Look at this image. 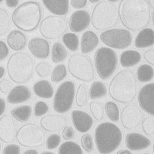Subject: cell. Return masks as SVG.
<instances>
[{
	"instance_id": "d6a6232c",
	"label": "cell",
	"mask_w": 154,
	"mask_h": 154,
	"mask_svg": "<svg viewBox=\"0 0 154 154\" xmlns=\"http://www.w3.org/2000/svg\"><path fill=\"white\" fill-rule=\"evenodd\" d=\"M62 41L70 51H76L79 50V38L75 33L67 32L64 34L62 36Z\"/></svg>"
},
{
	"instance_id": "681fc988",
	"label": "cell",
	"mask_w": 154,
	"mask_h": 154,
	"mask_svg": "<svg viewBox=\"0 0 154 154\" xmlns=\"http://www.w3.org/2000/svg\"><path fill=\"white\" fill-rule=\"evenodd\" d=\"M143 57L149 64L154 65V50H148L144 52Z\"/></svg>"
},
{
	"instance_id": "e575fe53",
	"label": "cell",
	"mask_w": 154,
	"mask_h": 154,
	"mask_svg": "<svg viewBox=\"0 0 154 154\" xmlns=\"http://www.w3.org/2000/svg\"><path fill=\"white\" fill-rule=\"evenodd\" d=\"M105 111L107 117L113 122H117L119 120L120 113L117 105L113 101H107L105 104Z\"/></svg>"
},
{
	"instance_id": "6125c7cd",
	"label": "cell",
	"mask_w": 154,
	"mask_h": 154,
	"mask_svg": "<svg viewBox=\"0 0 154 154\" xmlns=\"http://www.w3.org/2000/svg\"><path fill=\"white\" fill-rule=\"evenodd\" d=\"M1 151H2V144L1 143H0V153H1Z\"/></svg>"
},
{
	"instance_id": "3957f363",
	"label": "cell",
	"mask_w": 154,
	"mask_h": 154,
	"mask_svg": "<svg viewBox=\"0 0 154 154\" xmlns=\"http://www.w3.org/2000/svg\"><path fill=\"white\" fill-rule=\"evenodd\" d=\"M109 92L112 99L119 103L132 101L137 93V82L134 72L127 69L119 72L109 84Z\"/></svg>"
},
{
	"instance_id": "ee69618b",
	"label": "cell",
	"mask_w": 154,
	"mask_h": 154,
	"mask_svg": "<svg viewBox=\"0 0 154 154\" xmlns=\"http://www.w3.org/2000/svg\"><path fill=\"white\" fill-rule=\"evenodd\" d=\"M21 149L17 144H9L6 146L3 149V154H20Z\"/></svg>"
},
{
	"instance_id": "4fadbf2b",
	"label": "cell",
	"mask_w": 154,
	"mask_h": 154,
	"mask_svg": "<svg viewBox=\"0 0 154 154\" xmlns=\"http://www.w3.org/2000/svg\"><path fill=\"white\" fill-rule=\"evenodd\" d=\"M142 117V112L137 106L127 105L123 107L121 112L122 125L128 130H132L140 123Z\"/></svg>"
},
{
	"instance_id": "e7e4bbea",
	"label": "cell",
	"mask_w": 154,
	"mask_h": 154,
	"mask_svg": "<svg viewBox=\"0 0 154 154\" xmlns=\"http://www.w3.org/2000/svg\"><path fill=\"white\" fill-rule=\"evenodd\" d=\"M143 154H150V153H143Z\"/></svg>"
},
{
	"instance_id": "91938a15",
	"label": "cell",
	"mask_w": 154,
	"mask_h": 154,
	"mask_svg": "<svg viewBox=\"0 0 154 154\" xmlns=\"http://www.w3.org/2000/svg\"><path fill=\"white\" fill-rule=\"evenodd\" d=\"M152 22H153V26H154V11L152 13Z\"/></svg>"
},
{
	"instance_id": "44dd1931",
	"label": "cell",
	"mask_w": 154,
	"mask_h": 154,
	"mask_svg": "<svg viewBox=\"0 0 154 154\" xmlns=\"http://www.w3.org/2000/svg\"><path fill=\"white\" fill-rule=\"evenodd\" d=\"M31 96L32 93L27 86L19 85L14 87L9 92L7 101L11 104H19L29 100Z\"/></svg>"
},
{
	"instance_id": "94428289",
	"label": "cell",
	"mask_w": 154,
	"mask_h": 154,
	"mask_svg": "<svg viewBox=\"0 0 154 154\" xmlns=\"http://www.w3.org/2000/svg\"><path fill=\"white\" fill-rule=\"evenodd\" d=\"M107 1L109 2H117L119 1V0H107Z\"/></svg>"
},
{
	"instance_id": "484cf974",
	"label": "cell",
	"mask_w": 154,
	"mask_h": 154,
	"mask_svg": "<svg viewBox=\"0 0 154 154\" xmlns=\"http://www.w3.org/2000/svg\"><path fill=\"white\" fill-rule=\"evenodd\" d=\"M135 47L146 48L154 45V30L149 28L142 29L136 37Z\"/></svg>"
},
{
	"instance_id": "03108f58",
	"label": "cell",
	"mask_w": 154,
	"mask_h": 154,
	"mask_svg": "<svg viewBox=\"0 0 154 154\" xmlns=\"http://www.w3.org/2000/svg\"><path fill=\"white\" fill-rule=\"evenodd\" d=\"M153 152H154V146H153Z\"/></svg>"
},
{
	"instance_id": "e0dca14e",
	"label": "cell",
	"mask_w": 154,
	"mask_h": 154,
	"mask_svg": "<svg viewBox=\"0 0 154 154\" xmlns=\"http://www.w3.org/2000/svg\"><path fill=\"white\" fill-rule=\"evenodd\" d=\"M27 45L31 54L37 59H46L50 55V44L46 39L34 37L30 39Z\"/></svg>"
},
{
	"instance_id": "f6af8a7d",
	"label": "cell",
	"mask_w": 154,
	"mask_h": 154,
	"mask_svg": "<svg viewBox=\"0 0 154 154\" xmlns=\"http://www.w3.org/2000/svg\"><path fill=\"white\" fill-rule=\"evenodd\" d=\"M13 85L10 80L7 79H3L0 81V91L3 94H8L11 90Z\"/></svg>"
},
{
	"instance_id": "f1b7e54d",
	"label": "cell",
	"mask_w": 154,
	"mask_h": 154,
	"mask_svg": "<svg viewBox=\"0 0 154 154\" xmlns=\"http://www.w3.org/2000/svg\"><path fill=\"white\" fill-rule=\"evenodd\" d=\"M66 48L60 42H55L51 49V59L55 63L64 61L68 57Z\"/></svg>"
},
{
	"instance_id": "603a6c76",
	"label": "cell",
	"mask_w": 154,
	"mask_h": 154,
	"mask_svg": "<svg viewBox=\"0 0 154 154\" xmlns=\"http://www.w3.org/2000/svg\"><path fill=\"white\" fill-rule=\"evenodd\" d=\"M99 44V38L92 30L84 32L80 41V50L83 54H89L95 50Z\"/></svg>"
},
{
	"instance_id": "52a82bcc",
	"label": "cell",
	"mask_w": 154,
	"mask_h": 154,
	"mask_svg": "<svg viewBox=\"0 0 154 154\" xmlns=\"http://www.w3.org/2000/svg\"><path fill=\"white\" fill-rule=\"evenodd\" d=\"M67 66L70 74L80 81L89 82L95 78V69L92 60L82 54L71 55Z\"/></svg>"
},
{
	"instance_id": "7dc6e473",
	"label": "cell",
	"mask_w": 154,
	"mask_h": 154,
	"mask_svg": "<svg viewBox=\"0 0 154 154\" xmlns=\"http://www.w3.org/2000/svg\"><path fill=\"white\" fill-rule=\"evenodd\" d=\"M9 53V48L5 42L0 40V61L8 57Z\"/></svg>"
},
{
	"instance_id": "7a4b0ae2",
	"label": "cell",
	"mask_w": 154,
	"mask_h": 154,
	"mask_svg": "<svg viewBox=\"0 0 154 154\" xmlns=\"http://www.w3.org/2000/svg\"><path fill=\"white\" fill-rule=\"evenodd\" d=\"M44 11L40 3L35 1L23 3L14 10L11 19L17 29L26 32H31L40 26Z\"/></svg>"
},
{
	"instance_id": "ab89813d",
	"label": "cell",
	"mask_w": 154,
	"mask_h": 154,
	"mask_svg": "<svg viewBox=\"0 0 154 154\" xmlns=\"http://www.w3.org/2000/svg\"><path fill=\"white\" fill-rule=\"evenodd\" d=\"M80 143L82 148L85 149L86 152L90 153L94 151V143L92 135L90 134H85L80 140Z\"/></svg>"
},
{
	"instance_id": "7c38bea8",
	"label": "cell",
	"mask_w": 154,
	"mask_h": 154,
	"mask_svg": "<svg viewBox=\"0 0 154 154\" xmlns=\"http://www.w3.org/2000/svg\"><path fill=\"white\" fill-rule=\"evenodd\" d=\"M100 39L108 47L122 50L131 45L132 35L130 31L127 29H108L101 33Z\"/></svg>"
},
{
	"instance_id": "4dcf8cb0",
	"label": "cell",
	"mask_w": 154,
	"mask_h": 154,
	"mask_svg": "<svg viewBox=\"0 0 154 154\" xmlns=\"http://www.w3.org/2000/svg\"><path fill=\"white\" fill-rule=\"evenodd\" d=\"M107 94L106 86L103 82L96 81L94 82L90 88L89 95L92 100L100 99L106 96Z\"/></svg>"
},
{
	"instance_id": "680465c9",
	"label": "cell",
	"mask_w": 154,
	"mask_h": 154,
	"mask_svg": "<svg viewBox=\"0 0 154 154\" xmlns=\"http://www.w3.org/2000/svg\"><path fill=\"white\" fill-rule=\"evenodd\" d=\"M100 1V0H89V2L90 3H97L98 2Z\"/></svg>"
},
{
	"instance_id": "60d3db41",
	"label": "cell",
	"mask_w": 154,
	"mask_h": 154,
	"mask_svg": "<svg viewBox=\"0 0 154 154\" xmlns=\"http://www.w3.org/2000/svg\"><path fill=\"white\" fill-rule=\"evenodd\" d=\"M142 129L148 136L154 134V117H146L142 121Z\"/></svg>"
},
{
	"instance_id": "4316f807",
	"label": "cell",
	"mask_w": 154,
	"mask_h": 154,
	"mask_svg": "<svg viewBox=\"0 0 154 154\" xmlns=\"http://www.w3.org/2000/svg\"><path fill=\"white\" fill-rule=\"evenodd\" d=\"M142 60L140 53L135 50H127L120 56V63L123 67H132L138 64Z\"/></svg>"
},
{
	"instance_id": "5bb4252c",
	"label": "cell",
	"mask_w": 154,
	"mask_h": 154,
	"mask_svg": "<svg viewBox=\"0 0 154 154\" xmlns=\"http://www.w3.org/2000/svg\"><path fill=\"white\" fill-rule=\"evenodd\" d=\"M138 103L146 113L154 116V82L147 84L140 90Z\"/></svg>"
},
{
	"instance_id": "c3c4849f",
	"label": "cell",
	"mask_w": 154,
	"mask_h": 154,
	"mask_svg": "<svg viewBox=\"0 0 154 154\" xmlns=\"http://www.w3.org/2000/svg\"><path fill=\"white\" fill-rule=\"evenodd\" d=\"M88 0H71L72 8L76 9H80L86 7Z\"/></svg>"
},
{
	"instance_id": "816d5d0a",
	"label": "cell",
	"mask_w": 154,
	"mask_h": 154,
	"mask_svg": "<svg viewBox=\"0 0 154 154\" xmlns=\"http://www.w3.org/2000/svg\"><path fill=\"white\" fill-rule=\"evenodd\" d=\"M6 109V103L5 101L3 98H0V116L4 113Z\"/></svg>"
},
{
	"instance_id": "9c48e42d",
	"label": "cell",
	"mask_w": 154,
	"mask_h": 154,
	"mask_svg": "<svg viewBox=\"0 0 154 154\" xmlns=\"http://www.w3.org/2000/svg\"><path fill=\"white\" fill-rule=\"evenodd\" d=\"M17 141L26 148H32L42 146L45 141L44 131L34 123H27L20 127L17 133Z\"/></svg>"
},
{
	"instance_id": "cb8c5ba5",
	"label": "cell",
	"mask_w": 154,
	"mask_h": 154,
	"mask_svg": "<svg viewBox=\"0 0 154 154\" xmlns=\"http://www.w3.org/2000/svg\"><path fill=\"white\" fill-rule=\"evenodd\" d=\"M45 8L55 15H65L69 10V0H42Z\"/></svg>"
},
{
	"instance_id": "d4e9b609",
	"label": "cell",
	"mask_w": 154,
	"mask_h": 154,
	"mask_svg": "<svg viewBox=\"0 0 154 154\" xmlns=\"http://www.w3.org/2000/svg\"><path fill=\"white\" fill-rule=\"evenodd\" d=\"M32 90L35 95L44 99L51 98L54 94L53 86L47 80H42L35 82Z\"/></svg>"
},
{
	"instance_id": "ffe728a7",
	"label": "cell",
	"mask_w": 154,
	"mask_h": 154,
	"mask_svg": "<svg viewBox=\"0 0 154 154\" xmlns=\"http://www.w3.org/2000/svg\"><path fill=\"white\" fill-rule=\"evenodd\" d=\"M126 146L133 151H140L151 145V140L146 136L136 132L129 133L125 138Z\"/></svg>"
},
{
	"instance_id": "d6986e66",
	"label": "cell",
	"mask_w": 154,
	"mask_h": 154,
	"mask_svg": "<svg viewBox=\"0 0 154 154\" xmlns=\"http://www.w3.org/2000/svg\"><path fill=\"white\" fill-rule=\"evenodd\" d=\"M66 123V120L63 116L56 114L47 115L40 120L42 128L50 132H57L61 131Z\"/></svg>"
},
{
	"instance_id": "8fae6325",
	"label": "cell",
	"mask_w": 154,
	"mask_h": 154,
	"mask_svg": "<svg viewBox=\"0 0 154 154\" xmlns=\"http://www.w3.org/2000/svg\"><path fill=\"white\" fill-rule=\"evenodd\" d=\"M68 29V22L59 15H50L44 19L40 24L42 36L48 40H55L63 36Z\"/></svg>"
},
{
	"instance_id": "ba28073f",
	"label": "cell",
	"mask_w": 154,
	"mask_h": 154,
	"mask_svg": "<svg viewBox=\"0 0 154 154\" xmlns=\"http://www.w3.org/2000/svg\"><path fill=\"white\" fill-rule=\"evenodd\" d=\"M94 63L97 73L100 78L103 80L109 79L117 68V55L110 48H100L94 55Z\"/></svg>"
},
{
	"instance_id": "b9f144b4",
	"label": "cell",
	"mask_w": 154,
	"mask_h": 154,
	"mask_svg": "<svg viewBox=\"0 0 154 154\" xmlns=\"http://www.w3.org/2000/svg\"><path fill=\"white\" fill-rule=\"evenodd\" d=\"M50 109L48 105L44 101H38L34 106V115L36 117H41L46 114L47 112Z\"/></svg>"
},
{
	"instance_id": "9f6ffc18",
	"label": "cell",
	"mask_w": 154,
	"mask_h": 154,
	"mask_svg": "<svg viewBox=\"0 0 154 154\" xmlns=\"http://www.w3.org/2000/svg\"><path fill=\"white\" fill-rule=\"evenodd\" d=\"M149 4L152 8H154V0H149Z\"/></svg>"
},
{
	"instance_id": "30bf717a",
	"label": "cell",
	"mask_w": 154,
	"mask_h": 154,
	"mask_svg": "<svg viewBox=\"0 0 154 154\" xmlns=\"http://www.w3.org/2000/svg\"><path fill=\"white\" fill-rule=\"evenodd\" d=\"M75 96V83L70 80L61 83L54 96V109L59 113H65L68 112L72 106Z\"/></svg>"
},
{
	"instance_id": "7402d4cb",
	"label": "cell",
	"mask_w": 154,
	"mask_h": 154,
	"mask_svg": "<svg viewBox=\"0 0 154 154\" xmlns=\"http://www.w3.org/2000/svg\"><path fill=\"white\" fill-rule=\"evenodd\" d=\"M7 43L13 51H20L26 48L28 44L27 36L19 30H13L7 37Z\"/></svg>"
},
{
	"instance_id": "9a60e30c",
	"label": "cell",
	"mask_w": 154,
	"mask_h": 154,
	"mask_svg": "<svg viewBox=\"0 0 154 154\" xmlns=\"http://www.w3.org/2000/svg\"><path fill=\"white\" fill-rule=\"evenodd\" d=\"M17 125L10 115H5L0 118V140L3 142H13L17 137Z\"/></svg>"
},
{
	"instance_id": "7bdbcfd3",
	"label": "cell",
	"mask_w": 154,
	"mask_h": 154,
	"mask_svg": "<svg viewBox=\"0 0 154 154\" xmlns=\"http://www.w3.org/2000/svg\"><path fill=\"white\" fill-rule=\"evenodd\" d=\"M61 136L58 134H53L50 135L47 139L46 147L47 148L52 150L54 149L60 144Z\"/></svg>"
},
{
	"instance_id": "83f0119b",
	"label": "cell",
	"mask_w": 154,
	"mask_h": 154,
	"mask_svg": "<svg viewBox=\"0 0 154 154\" xmlns=\"http://www.w3.org/2000/svg\"><path fill=\"white\" fill-rule=\"evenodd\" d=\"M32 108L28 105H24L16 107L11 110V114L17 121L19 122H26L29 120L32 116Z\"/></svg>"
},
{
	"instance_id": "bcb514c9",
	"label": "cell",
	"mask_w": 154,
	"mask_h": 154,
	"mask_svg": "<svg viewBox=\"0 0 154 154\" xmlns=\"http://www.w3.org/2000/svg\"><path fill=\"white\" fill-rule=\"evenodd\" d=\"M62 134H63V137L65 140H72L75 138V131L72 127L67 126V127H65L64 128Z\"/></svg>"
},
{
	"instance_id": "f35d334b",
	"label": "cell",
	"mask_w": 154,
	"mask_h": 154,
	"mask_svg": "<svg viewBox=\"0 0 154 154\" xmlns=\"http://www.w3.org/2000/svg\"><path fill=\"white\" fill-rule=\"evenodd\" d=\"M90 109L92 113L93 117L97 121H101L103 119L104 116V111L101 104L96 101H92L90 104Z\"/></svg>"
},
{
	"instance_id": "6da1fadb",
	"label": "cell",
	"mask_w": 154,
	"mask_h": 154,
	"mask_svg": "<svg viewBox=\"0 0 154 154\" xmlns=\"http://www.w3.org/2000/svg\"><path fill=\"white\" fill-rule=\"evenodd\" d=\"M118 13L123 26L133 31L145 28L151 17L149 5L146 0H121Z\"/></svg>"
},
{
	"instance_id": "8d00e7d4",
	"label": "cell",
	"mask_w": 154,
	"mask_h": 154,
	"mask_svg": "<svg viewBox=\"0 0 154 154\" xmlns=\"http://www.w3.org/2000/svg\"><path fill=\"white\" fill-rule=\"evenodd\" d=\"M88 93L85 85H80L76 93V103L80 107H84L88 103Z\"/></svg>"
},
{
	"instance_id": "be15d7a7",
	"label": "cell",
	"mask_w": 154,
	"mask_h": 154,
	"mask_svg": "<svg viewBox=\"0 0 154 154\" xmlns=\"http://www.w3.org/2000/svg\"><path fill=\"white\" fill-rule=\"evenodd\" d=\"M3 1V0H0V3H1Z\"/></svg>"
},
{
	"instance_id": "d590c367",
	"label": "cell",
	"mask_w": 154,
	"mask_h": 154,
	"mask_svg": "<svg viewBox=\"0 0 154 154\" xmlns=\"http://www.w3.org/2000/svg\"><path fill=\"white\" fill-rule=\"evenodd\" d=\"M66 75H67V70L65 65L64 64H59L55 66L52 71L51 80L55 83L60 82L65 78Z\"/></svg>"
},
{
	"instance_id": "2e32d148",
	"label": "cell",
	"mask_w": 154,
	"mask_h": 154,
	"mask_svg": "<svg viewBox=\"0 0 154 154\" xmlns=\"http://www.w3.org/2000/svg\"><path fill=\"white\" fill-rule=\"evenodd\" d=\"M91 23V16L86 10H77L70 17L69 26L72 32H81L88 28Z\"/></svg>"
},
{
	"instance_id": "8992f818",
	"label": "cell",
	"mask_w": 154,
	"mask_h": 154,
	"mask_svg": "<svg viewBox=\"0 0 154 154\" xmlns=\"http://www.w3.org/2000/svg\"><path fill=\"white\" fill-rule=\"evenodd\" d=\"M118 20L119 13L116 5L105 0L97 3L91 15L92 26L98 30L111 29L116 25Z\"/></svg>"
},
{
	"instance_id": "f546056e",
	"label": "cell",
	"mask_w": 154,
	"mask_h": 154,
	"mask_svg": "<svg viewBox=\"0 0 154 154\" xmlns=\"http://www.w3.org/2000/svg\"><path fill=\"white\" fill-rule=\"evenodd\" d=\"M11 17L7 9L0 8V37L8 32L11 24Z\"/></svg>"
},
{
	"instance_id": "277c9868",
	"label": "cell",
	"mask_w": 154,
	"mask_h": 154,
	"mask_svg": "<svg viewBox=\"0 0 154 154\" xmlns=\"http://www.w3.org/2000/svg\"><path fill=\"white\" fill-rule=\"evenodd\" d=\"M7 70L13 82L19 85L26 83L33 77L34 61L26 52H15L8 59Z\"/></svg>"
},
{
	"instance_id": "6f0895ef",
	"label": "cell",
	"mask_w": 154,
	"mask_h": 154,
	"mask_svg": "<svg viewBox=\"0 0 154 154\" xmlns=\"http://www.w3.org/2000/svg\"><path fill=\"white\" fill-rule=\"evenodd\" d=\"M41 154H55V153L53 152H44Z\"/></svg>"
},
{
	"instance_id": "11a10c76",
	"label": "cell",
	"mask_w": 154,
	"mask_h": 154,
	"mask_svg": "<svg viewBox=\"0 0 154 154\" xmlns=\"http://www.w3.org/2000/svg\"><path fill=\"white\" fill-rule=\"evenodd\" d=\"M5 74V69L2 66H0V79L3 78V76Z\"/></svg>"
},
{
	"instance_id": "ac0fdd59",
	"label": "cell",
	"mask_w": 154,
	"mask_h": 154,
	"mask_svg": "<svg viewBox=\"0 0 154 154\" xmlns=\"http://www.w3.org/2000/svg\"><path fill=\"white\" fill-rule=\"evenodd\" d=\"M71 120L75 128L81 133L89 131L94 124L92 117L88 113L80 110L72 111Z\"/></svg>"
},
{
	"instance_id": "f907efd6",
	"label": "cell",
	"mask_w": 154,
	"mask_h": 154,
	"mask_svg": "<svg viewBox=\"0 0 154 154\" xmlns=\"http://www.w3.org/2000/svg\"><path fill=\"white\" fill-rule=\"evenodd\" d=\"M19 0H5V4L9 8H14L19 5Z\"/></svg>"
},
{
	"instance_id": "f5cc1de1",
	"label": "cell",
	"mask_w": 154,
	"mask_h": 154,
	"mask_svg": "<svg viewBox=\"0 0 154 154\" xmlns=\"http://www.w3.org/2000/svg\"><path fill=\"white\" fill-rule=\"evenodd\" d=\"M23 154H38V152L36 149H27L24 151Z\"/></svg>"
},
{
	"instance_id": "1f68e13d",
	"label": "cell",
	"mask_w": 154,
	"mask_h": 154,
	"mask_svg": "<svg viewBox=\"0 0 154 154\" xmlns=\"http://www.w3.org/2000/svg\"><path fill=\"white\" fill-rule=\"evenodd\" d=\"M138 80L140 82H148L151 81L154 76V70L152 66L143 64L140 66L136 71Z\"/></svg>"
},
{
	"instance_id": "5b68a950",
	"label": "cell",
	"mask_w": 154,
	"mask_h": 154,
	"mask_svg": "<svg viewBox=\"0 0 154 154\" xmlns=\"http://www.w3.org/2000/svg\"><path fill=\"white\" fill-rule=\"evenodd\" d=\"M122 139L121 129L111 122L100 124L95 130V142L101 154H109L120 146Z\"/></svg>"
},
{
	"instance_id": "836d02e7",
	"label": "cell",
	"mask_w": 154,
	"mask_h": 154,
	"mask_svg": "<svg viewBox=\"0 0 154 154\" xmlns=\"http://www.w3.org/2000/svg\"><path fill=\"white\" fill-rule=\"evenodd\" d=\"M58 154H83L80 146L74 142H65L59 148Z\"/></svg>"
},
{
	"instance_id": "74e56055",
	"label": "cell",
	"mask_w": 154,
	"mask_h": 154,
	"mask_svg": "<svg viewBox=\"0 0 154 154\" xmlns=\"http://www.w3.org/2000/svg\"><path fill=\"white\" fill-rule=\"evenodd\" d=\"M36 74L42 78H45L50 75L51 72V65L47 61L38 63L35 68Z\"/></svg>"
},
{
	"instance_id": "db71d44e",
	"label": "cell",
	"mask_w": 154,
	"mask_h": 154,
	"mask_svg": "<svg viewBox=\"0 0 154 154\" xmlns=\"http://www.w3.org/2000/svg\"><path fill=\"white\" fill-rule=\"evenodd\" d=\"M117 154H132V153L128 149H122L119 151Z\"/></svg>"
}]
</instances>
